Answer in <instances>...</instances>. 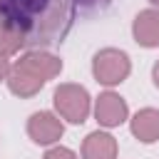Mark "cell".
I'll return each instance as SVG.
<instances>
[{
	"label": "cell",
	"instance_id": "5",
	"mask_svg": "<svg viewBox=\"0 0 159 159\" xmlns=\"http://www.w3.org/2000/svg\"><path fill=\"white\" fill-rule=\"evenodd\" d=\"M27 134L37 144H52L62 137V122L50 112H35L27 122Z\"/></svg>",
	"mask_w": 159,
	"mask_h": 159
},
{
	"label": "cell",
	"instance_id": "14",
	"mask_svg": "<svg viewBox=\"0 0 159 159\" xmlns=\"http://www.w3.org/2000/svg\"><path fill=\"white\" fill-rule=\"evenodd\" d=\"M152 75H154V84H157V87H159V62H157V65H154V72H152Z\"/></svg>",
	"mask_w": 159,
	"mask_h": 159
},
{
	"label": "cell",
	"instance_id": "2",
	"mask_svg": "<svg viewBox=\"0 0 159 159\" xmlns=\"http://www.w3.org/2000/svg\"><path fill=\"white\" fill-rule=\"evenodd\" d=\"M55 109L72 124H82L89 114V94L80 84H62L55 92Z\"/></svg>",
	"mask_w": 159,
	"mask_h": 159
},
{
	"label": "cell",
	"instance_id": "3",
	"mask_svg": "<svg viewBox=\"0 0 159 159\" xmlns=\"http://www.w3.org/2000/svg\"><path fill=\"white\" fill-rule=\"evenodd\" d=\"M129 70H132V67H129V57H127L122 50L107 47V50H102V52L94 55L92 72H94L97 82H102V84H107V87L124 82L127 75H129Z\"/></svg>",
	"mask_w": 159,
	"mask_h": 159
},
{
	"label": "cell",
	"instance_id": "15",
	"mask_svg": "<svg viewBox=\"0 0 159 159\" xmlns=\"http://www.w3.org/2000/svg\"><path fill=\"white\" fill-rule=\"evenodd\" d=\"M149 2H154V5H159V0H149Z\"/></svg>",
	"mask_w": 159,
	"mask_h": 159
},
{
	"label": "cell",
	"instance_id": "11",
	"mask_svg": "<svg viewBox=\"0 0 159 159\" xmlns=\"http://www.w3.org/2000/svg\"><path fill=\"white\" fill-rule=\"evenodd\" d=\"M45 159H77V154L72 149H65V147H55L45 154Z\"/></svg>",
	"mask_w": 159,
	"mask_h": 159
},
{
	"label": "cell",
	"instance_id": "4",
	"mask_svg": "<svg viewBox=\"0 0 159 159\" xmlns=\"http://www.w3.org/2000/svg\"><path fill=\"white\" fill-rule=\"evenodd\" d=\"M15 67H20L22 72H27L30 77H35V80H40V82H47V80H52L55 75H60L62 62H60L55 55H47V52L35 50V52L22 55Z\"/></svg>",
	"mask_w": 159,
	"mask_h": 159
},
{
	"label": "cell",
	"instance_id": "10",
	"mask_svg": "<svg viewBox=\"0 0 159 159\" xmlns=\"http://www.w3.org/2000/svg\"><path fill=\"white\" fill-rule=\"evenodd\" d=\"M22 45H25V37H22L12 25H7L5 20H0V55L7 57V55H12V52H17Z\"/></svg>",
	"mask_w": 159,
	"mask_h": 159
},
{
	"label": "cell",
	"instance_id": "1",
	"mask_svg": "<svg viewBox=\"0 0 159 159\" xmlns=\"http://www.w3.org/2000/svg\"><path fill=\"white\" fill-rule=\"evenodd\" d=\"M0 20L12 25L27 47H50L62 42L72 20V0H0Z\"/></svg>",
	"mask_w": 159,
	"mask_h": 159
},
{
	"label": "cell",
	"instance_id": "8",
	"mask_svg": "<svg viewBox=\"0 0 159 159\" xmlns=\"http://www.w3.org/2000/svg\"><path fill=\"white\" fill-rule=\"evenodd\" d=\"M117 142L107 132H92L82 144V159H114Z\"/></svg>",
	"mask_w": 159,
	"mask_h": 159
},
{
	"label": "cell",
	"instance_id": "12",
	"mask_svg": "<svg viewBox=\"0 0 159 159\" xmlns=\"http://www.w3.org/2000/svg\"><path fill=\"white\" fill-rule=\"evenodd\" d=\"M75 5H80V7H84V10H97V7H104L109 0H72Z\"/></svg>",
	"mask_w": 159,
	"mask_h": 159
},
{
	"label": "cell",
	"instance_id": "13",
	"mask_svg": "<svg viewBox=\"0 0 159 159\" xmlns=\"http://www.w3.org/2000/svg\"><path fill=\"white\" fill-rule=\"evenodd\" d=\"M7 75H10V62H7V60L0 55V80H5Z\"/></svg>",
	"mask_w": 159,
	"mask_h": 159
},
{
	"label": "cell",
	"instance_id": "9",
	"mask_svg": "<svg viewBox=\"0 0 159 159\" xmlns=\"http://www.w3.org/2000/svg\"><path fill=\"white\" fill-rule=\"evenodd\" d=\"M132 134L144 142V144H152L159 139V112L157 109H142L134 114L132 119Z\"/></svg>",
	"mask_w": 159,
	"mask_h": 159
},
{
	"label": "cell",
	"instance_id": "7",
	"mask_svg": "<svg viewBox=\"0 0 159 159\" xmlns=\"http://www.w3.org/2000/svg\"><path fill=\"white\" fill-rule=\"evenodd\" d=\"M134 40L142 47H157L159 45V12L157 10H144L134 20Z\"/></svg>",
	"mask_w": 159,
	"mask_h": 159
},
{
	"label": "cell",
	"instance_id": "6",
	"mask_svg": "<svg viewBox=\"0 0 159 159\" xmlns=\"http://www.w3.org/2000/svg\"><path fill=\"white\" fill-rule=\"evenodd\" d=\"M94 114H97V122L104 124V127H117L127 119V102L114 94V92H104L99 94L97 99V107H94Z\"/></svg>",
	"mask_w": 159,
	"mask_h": 159
}]
</instances>
